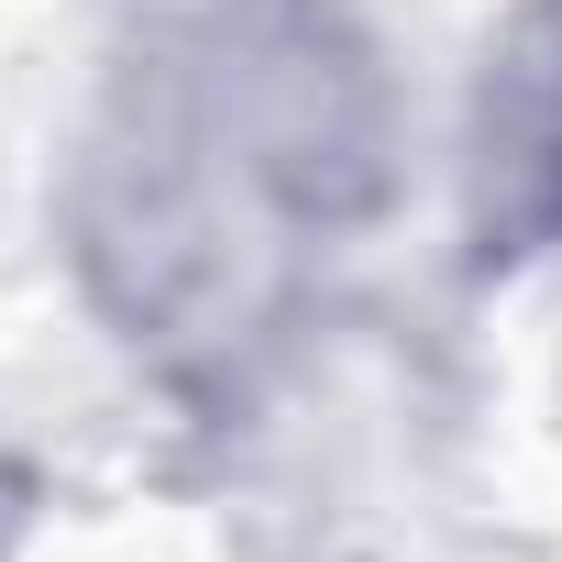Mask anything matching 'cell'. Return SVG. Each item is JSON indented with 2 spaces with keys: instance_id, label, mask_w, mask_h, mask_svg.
<instances>
[{
  "instance_id": "2",
  "label": "cell",
  "mask_w": 562,
  "mask_h": 562,
  "mask_svg": "<svg viewBox=\"0 0 562 562\" xmlns=\"http://www.w3.org/2000/svg\"><path fill=\"white\" fill-rule=\"evenodd\" d=\"M474 243L485 254H551L562 243V0L518 23V45L485 78L474 111Z\"/></svg>"
},
{
  "instance_id": "3",
  "label": "cell",
  "mask_w": 562,
  "mask_h": 562,
  "mask_svg": "<svg viewBox=\"0 0 562 562\" xmlns=\"http://www.w3.org/2000/svg\"><path fill=\"white\" fill-rule=\"evenodd\" d=\"M12 529H23V463L0 452V551H12Z\"/></svg>"
},
{
  "instance_id": "1",
  "label": "cell",
  "mask_w": 562,
  "mask_h": 562,
  "mask_svg": "<svg viewBox=\"0 0 562 562\" xmlns=\"http://www.w3.org/2000/svg\"><path fill=\"white\" fill-rule=\"evenodd\" d=\"M375 188L364 45L342 0H133L89 144V265L133 342L232 353L265 288Z\"/></svg>"
}]
</instances>
